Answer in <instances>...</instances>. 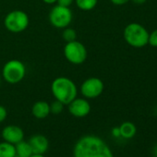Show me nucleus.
<instances>
[{"label":"nucleus","mask_w":157,"mask_h":157,"mask_svg":"<svg viewBox=\"0 0 157 157\" xmlns=\"http://www.w3.org/2000/svg\"><path fill=\"white\" fill-rule=\"evenodd\" d=\"M63 108H64V105L59 101L56 100L50 105V113H53L55 115L60 114L63 111Z\"/></svg>","instance_id":"obj_18"},{"label":"nucleus","mask_w":157,"mask_h":157,"mask_svg":"<svg viewBox=\"0 0 157 157\" xmlns=\"http://www.w3.org/2000/svg\"><path fill=\"white\" fill-rule=\"evenodd\" d=\"M73 157H114V155L109 146L101 138L86 135L75 143Z\"/></svg>","instance_id":"obj_1"},{"label":"nucleus","mask_w":157,"mask_h":157,"mask_svg":"<svg viewBox=\"0 0 157 157\" xmlns=\"http://www.w3.org/2000/svg\"><path fill=\"white\" fill-rule=\"evenodd\" d=\"M0 157H16L15 145L5 140L0 142Z\"/></svg>","instance_id":"obj_15"},{"label":"nucleus","mask_w":157,"mask_h":157,"mask_svg":"<svg viewBox=\"0 0 157 157\" xmlns=\"http://www.w3.org/2000/svg\"><path fill=\"white\" fill-rule=\"evenodd\" d=\"M62 36H63L64 40L67 43H68V42H72V41H75L76 40L77 33H76V32L73 29L67 27V28L64 29V32L62 33Z\"/></svg>","instance_id":"obj_17"},{"label":"nucleus","mask_w":157,"mask_h":157,"mask_svg":"<svg viewBox=\"0 0 157 157\" xmlns=\"http://www.w3.org/2000/svg\"><path fill=\"white\" fill-rule=\"evenodd\" d=\"M131 1L134 3V4H137V5H141V4H144L147 0H131Z\"/></svg>","instance_id":"obj_24"},{"label":"nucleus","mask_w":157,"mask_h":157,"mask_svg":"<svg viewBox=\"0 0 157 157\" xmlns=\"http://www.w3.org/2000/svg\"><path fill=\"white\" fill-rule=\"evenodd\" d=\"M30 157H44V154H35V153H33Z\"/></svg>","instance_id":"obj_26"},{"label":"nucleus","mask_w":157,"mask_h":157,"mask_svg":"<svg viewBox=\"0 0 157 157\" xmlns=\"http://www.w3.org/2000/svg\"><path fill=\"white\" fill-rule=\"evenodd\" d=\"M110 1L114 4V5H117V6H121V5H125L127 4L129 0H110Z\"/></svg>","instance_id":"obj_22"},{"label":"nucleus","mask_w":157,"mask_h":157,"mask_svg":"<svg viewBox=\"0 0 157 157\" xmlns=\"http://www.w3.org/2000/svg\"><path fill=\"white\" fill-rule=\"evenodd\" d=\"M50 23L58 29H65L72 21V11L69 8L59 5L55 6L49 13Z\"/></svg>","instance_id":"obj_7"},{"label":"nucleus","mask_w":157,"mask_h":157,"mask_svg":"<svg viewBox=\"0 0 157 157\" xmlns=\"http://www.w3.org/2000/svg\"><path fill=\"white\" fill-rule=\"evenodd\" d=\"M43 1L46 4H49V5H52L54 3H56L57 0H43Z\"/></svg>","instance_id":"obj_25"},{"label":"nucleus","mask_w":157,"mask_h":157,"mask_svg":"<svg viewBox=\"0 0 157 157\" xmlns=\"http://www.w3.org/2000/svg\"><path fill=\"white\" fill-rule=\"evenodd\" d=\"M0 85H1V76H0Z\"/></svg>","instance_id":"obj_28"},{"label":"nucleus","mask_w":157,"mask_h":157,"mask_svg":"<svg viewBox=\"0 0 157 157\" xmlns=\"http://www.w3.org/2000/svg\"><path fill=\"white\" fill-rule=\"evenodd\" d=\"M3 140L11 144H17L24 138V132L21 128L16 125H9L2 130Z\"/></svg>","instance_id":"obj_10"},{"label":"nucleus","mask_w":157,"mask_h":157,"mask_svg":"<svg viewBox=\"0 0 157 157\" xmlns=\"http://www.w3.org/2000/svg\"><path fill=\"white\" fill-rule=\"evenodd\" d=\"M69 113L75 117H84L91 112V105L84 98H75L68 105Z\"/></svg>","instance_id":"obj_9"},{"label":"nucleus","mask_w":157,"mask_h":157,"mask_svg":"<svg viewBox=\"0 0 157 157\" xmlns=\"http://www.w3.org/2000/svg\"><path fill=\"white\" fill-rule=\"evenodd\" d=\"M16 157H18V156H17V155H16Z\"/></svg>","instance_id":"obj_29"},{"label":"nucleus","mask_w":157,"mask_h":157,"mask_svg":"<svg viewBox=\"0 0 157 157\" xmlns=\"http://www.w3.org/2000/svg\"><path fill=\"white\" fill-rule=\"evenodd\" d=\"M51 91L56 100L64 105L73 101L78 94L76 84L67 77H58L54 80L51 85Z\"/></svg>","instance_id":"obj_2"},{"label":"nucleus","mask_w":157,"mask_h":157,"mask_svg":"<svg viewBox=\"0 0 157 157\" xmlns=\"http://www.w3.org/2000/svg\"><path fill=\"white\" fill-rule=\"evenodd\" d=\"M148 44L153 47H157V30H154L151 34H149Z\"/></svg>","instance_id":"obj_19"},{"label":"nucleus","mask_w":157,"mask_h":157,"mask_svg":"<svg viewBox=\"0 0 157 157\" xmlns=\"http://www.w3.org/2000/svg\"><path fill=\"white\" fill-rule=\"evenodd\" d=\"M119 133H120V137L124 138V139H131L135 136L137 128L136 126L132 123V122H124L122 123L119 127Z\"/></svg>","instance_id":"obj_13"},{"label":"nucleus","mask_w":157,"mask_h":157,"mask_svg":"<svg viewBox=\"0 0 157 157\" xmlns=\"http://www.w3.org/2000/svg\"><path fill=\"white\" fill-rule=\"evenodd\" d=\"M105 85L99 78H89L84 81L81 86L82 94L87 99H94L100 96L104 91Z\"/></svg>","instance_id":"obj_8"},{"label":"nucleus","mask_w":157,"mask_h":157,"mask_svg":"<svg viewBox=\"0 0 157 157\" xmlns=\"http://www.w3.org/2000/svg\"><path fill=\"white\" fill-rule=\"evenodd\" d=\"M124 39L132 47L141 48L148 44L149 33L139 23H130L124 30Z\"/></svg>","instance_id":"obj_3"},{"label":"nucleus","mask_w":157,"mask_h":157,"mask_svg":"<svg viewBox=\"0 0 157 157\" xmlns=\"http://www.w3.org/2000/svg\"><path fill=\"white\" fill-rule=\"evenodd\" d=\"M7 116H8V111L7 109L2 106V105H0V123L3 122L6 118H7Z\"/></svg>","instance_id":"obj_20"},{"label":"nucleus","mask_w":157,"mask_h":157,"mask_svg":"<svg viewBox=\"0 0 157 157\" xmlns=\"http://www.w3.org/2000/svg\"><path fill=\"white\" fill-rule=\"evenodd\" d=\"M113 135L116 136V137H120V133H119V128H113V131H112Z\"/></svg>","instance_id":"obj_23"},{"label":"nucleus","mask_w":157,"mask_h":157,"mask_svg":"<svg viewBox=\"0 0 157 157\" xmlns=\"http://www.w3.org/2000/svg\"><path fill=\"white\" fill-rule=\"evenodd\" d=\"M73 1H74V0H57L56 3H57V5H59V6L69 8V6L73 3Z\"/></svg>","instance_id":"obj_21"},{"label":"nucleus","mask_w":157,"mask_h":157,"mask_svg":"<svg viewBox=\"0 0 157 157\" xmlns=\"http://www.w3.org/2000/svg\"><path fill=\"white\" fill-rule=\"evenodd\" d=\"M75 2L81 10L90 11L96 7L98 0H75Z\"/></svg>","instance_id":"obj_16"},{"label":"nucleus","mask_w":157,"mask_h":157,"mask_svg":"<svg viewBox=\"0 0 157 157\" xmlns=\"http://www.w3.org/2000/svg\"><path fill=\"white\" fill-rule=\"evenodd\" d=\"M64 56L68 62L74 65H81L87 58V49L83 44L75 40L66 44Z\"/></svg>","instance_id":"obj_6"},{"label":"nucleus","mask_w":157,"mask_h":157,"mask_svg":"<svg viewBox=\"0 0 157 157\" xmlns=\"http://www.w3.org/2000/svg\"><path fill=\"white\" fill-rule=\"evenodd\" d=\"M29 17L22 10H13L7 14L4 20L5 27L8 31L19 33H22L29 26Z\"/></svg>","instance_id":"obj_5"},{"label":"nucleus","mask_w":157,"mask_h":157,"mask_svg":"<svg viewBox=\"0 0 157 157\" xmlns=\"http://www.w3.org/2000/svg\"><path fill=\"white\" fill-rule=\"evenodd\" d=\"M25 74V65L18 59H11L8 61L2 69V76L4 80L10 84L21 82L24 78Z\"/></svg>","instance_id":"obj_4"},{"label":"nucleus","mask_w":157,"mask_h":157,"mask_svg":"<svg viewBox=\"0 0 157 157\" xmlns=\"http://www.w3.org/2000/svg\"><path fill=\"white\" fill-rule=\"evenodd\" d=\"M15 148L16 155L18 157H30L33 153L29 141H24L23 140L15 144Z\"/></svg>","instance_id":"obj_14"},{"label":"nucleus","mask_w":157,"mask_h":157,"mask_svg":"<svg viewBox=\"0 0 157 157\" xmlns=\"http://www.w3.org/2000/svg\"><path fill=\"white\" fill-rule=\"evenodd\" d=\"M28 141L33 150V152L35 154H44V152L48 150L49 141L47 138L44 135H33Z\"/></svg>","instance_id":"obj_11"},{"label":"nucleus","mask_w":157,"mask_h":157,"mask_svg":"<svg viewBox=\"0 0 157 157\" xmlns=\"http://www.w3.org/2000/svg\"><path fill=\"white\" fill-rule=\"evenodd\" d=\"M32 113L38 119L45 118L50 114V105L45 101H38L33 105Z\"/></svg>","instance_id":"obj_12"},{"label":"nucleus","mask_w":157,"mask_h":157,"mask_svg":"<svg viewBox=\"0 0 157 157\" xmlns=\"http://www.w3.org/2000/svg\"><path fill=\"white\" fill-rule=\"evenodd\" d=\"M155 153H156V155H157V146H156V148H155Z\"/></svg>","instance_id":"obj_27"}]
</instances>
